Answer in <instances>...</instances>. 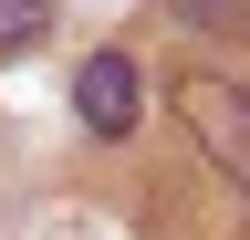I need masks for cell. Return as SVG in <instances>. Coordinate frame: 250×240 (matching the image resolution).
Masks as SVG:
<instances>
[{
    "mask_svg": "<svg viewBox=\"0 0 250 240\" xmlns=\"http://www.w3.org/2000/svg\"><path fill=\"white\" fill-rule=\"evenodd\" d=\"M177 21H198V32H229V42H250V0H167Z\"/></svg>",
    "mask_w": 250,
    "mask_h": 240,
    "instance_id": "3957f363",
    "label": "cell"
},
{
    "mask_svg": "<svg viewBox=\"0 0 250 240\" xmlns=\"http://www.w3.org/2000/svg\"><path fill=\"white\" fill-rule=\"evenodd\" d=\"M42 32H52V0H0V52H21Z\"/></svg>",
    "mask_w": 250,
    "mask_h": 240,
    "instance_id": "277c9868",
    "label": "cell"
},
{
    "mask_svg": "<svg viewBox=\"0 0 250 240\" xmlns=\"http://www.w3.org/2000/svg\"><path fill=\"white\" fill-rule=\"evenodd\" d=\"M177 115H188V136L208 146V167H229L240 198H250V84H229V73H188V84H177Z\"/></svg>",
    "mask_w": 250,
    "mask_h": 240,
    "instance_id": "6da1fadb",
    "label": "cell"
},
{
    "mask_svg": "<svg viewBox=\"0 0 250 240\" xmlns=\"http://www.w3.org/2000/svg\"><path fill=\"white\" fill-rule=\"evenodd\" d=\"M73 115L94 136H125L136 126V63H125V52H94V63L73 73Z\"/></svg>",
    "mask_w": 250,
    "mask_h": 240,
    "instance_id": "7a4b0ae2",
    "label": "cell"
}]
</instances>
